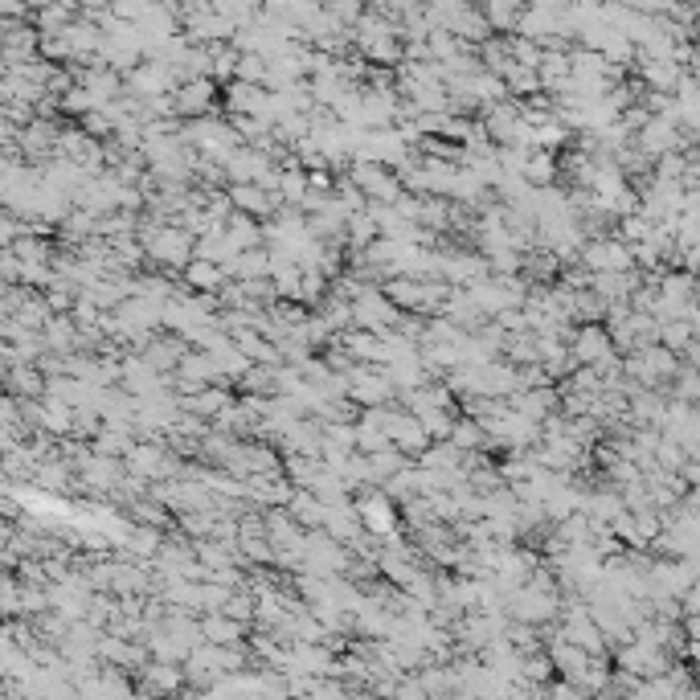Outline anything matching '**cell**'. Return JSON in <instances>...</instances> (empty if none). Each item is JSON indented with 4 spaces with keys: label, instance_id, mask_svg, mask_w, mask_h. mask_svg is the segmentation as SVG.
<instances>
[{
    "label": "cell",
    "instance_id": "6da1fadb",
    "mask_svg": "<svg viewBox=\"0 0 700 700\" xmlns=\"http://www.w3.org/2000/svg\"><path fill=\"white\" fill-rule=\"evenodd\" d=\"M353 185H357L361 193L377 197V201H398V197H402V177H389L385 168H369V164L353 172Z\"/></svg>",
    "mask_w": 700,
    "mask_h": 700
}]
</instances>
